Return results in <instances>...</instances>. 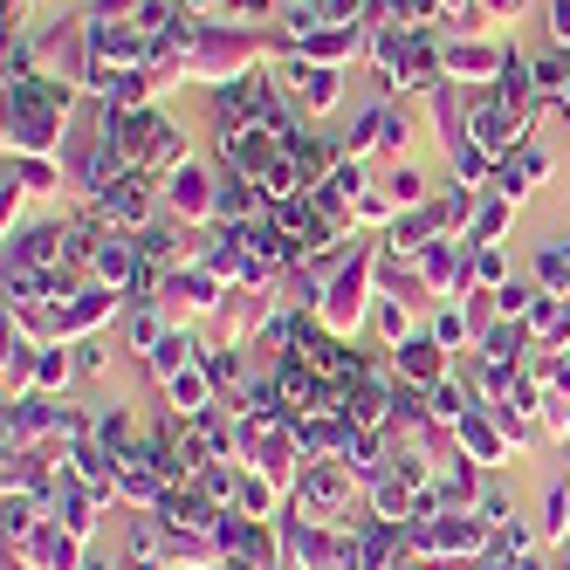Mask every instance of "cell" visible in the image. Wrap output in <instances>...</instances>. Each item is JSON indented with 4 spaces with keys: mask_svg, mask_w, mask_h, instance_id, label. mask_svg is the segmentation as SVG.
Returning a JSON list of instances; mask_svg holds the SVG:
<instances>
[{
    "mask_svg": "<svg viewBox=\"0 0 570 570\" xmlns=\"http://www.w3.org/2000/svg\"><path fill=\"white\" fill-rule=\"evenodd\" d=\"M214 179H207V166H193V158H186V166L166 179V207L173 214H186V220H199V214H214Z\"/></svg>",
    "mask_w": 570,
    "mask_h": 570,
    "instance_id": "1",
    "label": "cell"
},
{
    "mask_svg": "<svg viewBox=\"0 0 570 570\" xmlns=\"http://www.w3.org/2000/svg\"><path fill=\"white\" fill-rule=\"evenodd\" d=\"M440 351L446 344H433V337H405L392 357H399V379L405 385H440Z\"/></svg>",
    "mask_w": 570,
    "mask_h": 570,
    "instance_id": "2",
    "label": "cell"
},
{
    "mask_svg": "<svg viewBox=\"0 0 570 570\" xmlns=\"http://www.w3.org/2000/svg\"><path fill=\"white\" fill-rule=\"evenodd\" d=\"M193 344H199L193 331H166V337H158V344L145 351V364H151V372H158V379H179V372H186V364H193Z\"/></svg>",
    "mask_w": 570,
    "mask_h": 570,
    "instance_id": "3",
    "label": "cell"
},
{
    "mask_svg": "<svg viewBox=\"0 0 570 570\" xmlns=\"http://www.w3.org/2000/svg\"><path fill=\"white\" fill-rule=\"evenodd\" d=\"M385 193H392V207H426V173L420 166H392Z\"/></svg>",
    "mask_w": 570,
    "mask_h": 570,
    "instance_id": "4",
    "label": "cell"
},
{
    "mask_svg": "<svg viewBox=\"0 0 570 570\" xmlns=\"http://www.w3.org/2000/svg\"><path fill=\"white\" fill-rule=\"evenodd\" d=\"M131 248H138V262H166V255H179V234H173V227H151V220H145V227L131 234Z\"/></svg>",
    "mask_w": 570,
    "mask_h": 570,
    "instance_id": "5",
    "label": "cell"
},
{
    "mask_svg": "<svg viewBox=\"0 0 570 570\" xmlns=\"http://www.w3.org/2000/svg\"><path fill=\"white\" fill-rule=\"evenodd\" d=\"M537 296H543V282H502V289H495V309H502V316H529V309H537Z\"/></svg>",
    "mask_w": 570,
    "mask_h": 570,
    "instance_id": "6",
    "label": "cell"
},
{
    "mask_svg": "<svg viewBox=\"0 0 570 570\" xmlns=\"http://www.w3.org/2000/svg\"><path fill=\"white\" fill-rule=\"evenodd\" d=\"M474 282H481L488 296H495L502 282H509V262H502V248H474Z\"/></svg>",
    "mask_w": 570,
    "mask_h": 570,
    "instance_id": "7",
    "label": "cell"
},
{
    "mask_svg": "<svg viewBox=\"0 0 570 570\" xmlns=\"http://www.w3.org/2000/svg\"><path fill=\"white\" fill-rule=\"evenodd\" d=\"M426 337H433V344H461V337H468V316H461V309H440Z\"/></svg>",
    "mask_w": 570,
    "mask_h": 570,
    "instance_id": "8",
    "label": "cell"
},
{
    "mask_svg": "<svg viewBox=\"0 0 570 570\" xmlns=\"http://www.w3.org/2000/svg\"><path fill=\"white\" fill-rule=\"evenodd\" d=\"M543 14H550V21H543V28H550V42L570 49V0H543Z\"/></svg>",
    "mask_w": 570,
    "mask_h": 570,
    "instance_id": "9",
    "label": "cell"
},
{
    "mask_svg": "<svg viewBox=\"0 0 570 570\" xmlns=\"http://www.w3.org/2000/svg\"><path fill=\"white\" fill-rule=\"evenodd\" d=\"M372 316H379V331H385L392 344H405V309H399L392 296H379V309H372Z\"/></svg>",
    "mask_w": 570,
    "mask_h": 570,
    "instance_id": "10",
    "label": "cell"
},
{
    "mask_svg": "<svg viewBox=\"0 0 570 570\" xmlns=\"http://www.w3.org/2000/svg\"><path fill=\"white\" fill-rule=\"evenodd\" d=\"M433 413H440V420H461L468 405H461V392H454V385H433Z\"/></svg>",
    "mask_w": 570,
    "mask_h": 570,
    "instance_id": "11",
    "label": "cell"
},
{
    "mask_svg": "<svg viewBox=\"0 0 570 570\" xmlns=\"http://www.w3.org/2000/svg\"><path fill=\"white\" fill-rule=\"evenodd\" d=\"M35 385H62V351H42V364H35Z\"/></svg>",
    "mask_w": 570,
    "mask_h": 570,
    "instance_id": "12",
    "label": "cell"
},
{
    "mask_svg": "<svg viewBox=\"0 0 570 570\" xmlns=\"http://www.w3.org/2000/svg\"><path fill=\"white\" fill-rule=\"evenodd\" d=\"M481 8H488V14H509V8H515V0H481Z\"/></svg>",
    "mask_w": 570,
    "mask_h": 570,
    "instance_id": "13",
    "label": "cell"
},
{
    "mask_svg": "<svg viewBox=\"0 0 570 570\" xmlns=\"http://www.w3.org/2000/svg\"><path fill=\"white\" fill-rule=\"evenodd\" d=\"M186 8H207V0H186Z\"/></svg>",
    "mask_w": 570,
    "mask_h": 570,
    "instance_id": "14",
    "label": "cell"
}]
</instances>
